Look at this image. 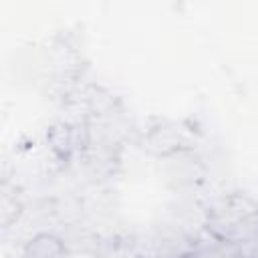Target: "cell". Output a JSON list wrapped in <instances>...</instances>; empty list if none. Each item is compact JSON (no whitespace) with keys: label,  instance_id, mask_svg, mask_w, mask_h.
<instances>
[{"label":"cell","instance_id":"1","mask_svg":"<svg viewBox=\"0 0 258 258\" xmlns=\"http://www.w3.org/2000/svg\"><path fill=\"white\" fill-rule=\"evenodd\" d=\"M256 212H258V206L250 198L230 196L212 208V212L208 216V228L216 238H220L224 242L236 230L238 224H242L246 218L254 216Z\"/></svg>","mask_w":258,"mask_h":258},{"label":"cell","instance_id":"2","mask_svg":"<svg viewBox=\"0 0 258 258\" xmlns=\"http://www.w3.org/2000/svg\"><path fill=\"white\" fill-rule=\"evenodd\" d=\"M67 250L54 234H36L24 246V258H64Z\"/></svg>","mask_w":258,"mask_h":258},{"label":"cell","instance_id":"3","mask_svg":"<svg viewBox=\"0 0 258 258\" xmlns=\"http://www.w3.org/2000/svg\"><path fill=\"white\" fill-rule=\"evenodd\" d=\"M183 258H226V256H224V252L218 250V248H208V246H204V248H198V250L185 254Z\"/></svg>","mask_w":258,"mask_h":258},{"label":"cell","instance_id":"4","mask_svg":"<svg viewBox=\"0 0 258 258\" xmlns=\"http://www.w3.org/2000/svg\"><path fill=\"white\" fill-rule=\"evenodd\" d=\"M230 258H250V256H244V254H234V256H230Z\"/></svg>","mask_w":258,"mask_h":258}]
</instances>
